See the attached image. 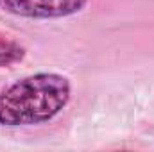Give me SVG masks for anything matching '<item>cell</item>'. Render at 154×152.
Returning a JSON list of instances; mask_svg holds the SVG:
<instances>
[{
    "mask_svg": "<svg viewBox=\"0 0 154 152\" xmlns=\"http://www.w3.org/2000/svg\"><path fill=\"white\" fill-rule=\"evenodd\" d=\"M70 100V82L59 74L23 77L0 91V125L20 127L52 120Z\"/></svg>",
    "mask_w": 154,
    "mask_h": 152,
    "instance_id": "obj_1",
    "label": "cell"
},
{
    "mask_svg": "<svg viewBox=\"0 0 154 152\" xmlns=\"http://www.w3.org/2000/svg\"><path fill=\"white\" fill-rule=\"evenodd\" d=\"M88 0H0V9L23 18H65L79 13Z\"/></svg>",
    "mask_w": 154,
    "mask_h": 152,
    "instance_id": "obj_2",
    "label": "cell"
},
{
    "mask_svg": "<svg viewBox=\"0 0 154 152\" xmlns=\"http://www.w3.org/2000/svg\"><path fill=\"white\" fill-rule=\"evenodd\" d=\"M23 56H25V48L20 47L16 41L0 39V68L22 61Z\"/></svg>",
    "mask_w": 154,
    "mask_h": 152,
    "instance_id": "obj_3",
    "label": "cell"
}]
</instances>
